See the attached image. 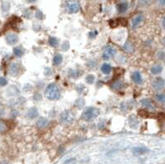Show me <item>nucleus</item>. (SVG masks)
Returning <instances> with one entry per match:
<instances>
[{"mask_svg":"<svg viewBox=\"0 0 165 164\" xmlns=\"http://www.w3.org/2000/svg\"><path fill=\"white\" fill-rule=\"evenodd\" d=\"M60 122L63 124H68L74 120V116L69 111H64L60 114Z\"/></svg>","mask_w":165,"mask_h":164,"instance_id":"7ed1b4c3","label":"nucleus"},{"mask_svg":"<svg viewBox=\"0 0 165 164\" xmlns=\"http://www.w3.org/2000/svg\"><path fill=\"white\" fill-rule=\"evenodd\" d=\"M165 86V80L163 78H155L152 82V87L155 91H160L164 89Z\"/></svg>","mask_w":165,"mask_h":164,"instance_id":"20e7f679","label":"nucleus"},{"mask_svg":"<svg viewBox=\"0 0 165 164\" xmlns=\"http://www.w3.org/2000/svg\"><path fill=\"white\" fill-rule=\"evenodd\" d=\"M143 20H144V16H143L142 14L140 13V14L136 15V17L133 18V20H132V28H137L141 24Z\"/></svg>","mask_w":165,"mask_h":164,"instance_id":"6e6552de","label":"nucleus"},{"mask_svg":"<svg viewBox=\"0 0 165 164\" xmlns=\"http://www.w3.org/2000/svg\"><path fill=\"white\" fill-rule=\"evenodd\" d=\"M112 68L111 64H109L107 63H104L101 67V71L103 74H107V75L110 74L112 72Z\"/></svg>","mask_w":165,"mask_h":164,"instance_id":"f8f14e48","label":"nucleus"},{"mask_svg":"<svg viewBox=\"0 0 165 164\" xmlns=\"http://www.w3.org/2000/svg\"><path fill=\"white\" fill-rule=\"evenodd\" d=\"M158 3L162 7H165V0H158Z\"/></svg>","mask_w":165,"mask_h":164,"instance_id":"c756f323","label":"nucleus"},{"mask_svg":"<svg viewBox=\"0 0 165 164\" xmlns=\"http://www.w3.org/2000/svg\"><path fill=\"white\" fill-rule=\"evenodd\" d=\"M122 85H123V83H122L121 82L118 81V82L115 83V84L113 85V87H115V88H116V89H117V90H120V89L122 87Z\"/></svg>","mask_w":165,"mask_h":164,"instance_id":"a878e982","label":"nucleus"},{"mask_svg":"<svg viewBox=\"0 0 165 164\" xmlns=\"http://www.w3.org/2000/svg\"><path fill=\"white\" fill-rule=\"evenodd\" d=\"M6 41L8 45H15L18 42V36L16 33H8L6 36Z\"/></svg>","mask_w":165,"mask_h":164,"instance_id":"423d86ee","label":"nucleus"},{"mask_svg":"<svg viewBox=\"0 0 165 164\" xmlns=\"http://www.w3.org/2000/svg\"><path fill=\"white\" fill-rule=\"evenodd\" d=\"M99 114H100V111L98 108L90 107L84 111V112L81 115V118L86 121H88V120H92L97 118L99 115Z\"/></svg>","mask_w":165,"mask_h":164,"instance_id":"f03ea898","label":"nucleus"},{"mask_svg":"<svg viewBox=\"0 0 165 164\" xmlns=\"http://www.w3.org/2000/svg\"><path fill=\"white\" fill-rule=\"evenodd\" d=\"M7 130V125L3 121L0 120V132H3Z\"/></svg>","mask_w":165,"mask_h":164,"instance_id":"cd10ccee","label":"nucleus"},{"mask_svg":"<svg viewBox=\"0 0 165 164\" xmlns=\"http://www.w3.org/2000/svg\"><path fill=\"white\" fill-rule=\"evenodd\" d=\"M9 72L12 75H17L19 72V65L17 63H12L9 67Z\"/></svg>","mask_w":165,"mask_h":164,"instance_id":"ddd939ff","label":"nucleus"},{"mask_svg":"<svg viewBox=\"0 0 165 164\" xmlns=\"http://www.w3.org/2000/svg\"><path fill=\"white\" fill-rule=\"evenodd\" d=\"M148 152V149L145 148L143 147H137L133 148V153H135L136 155H141L144 153H147Z\"/></svg>","mask_w":165,"mask_h":164,"instance_id":"2eb2a0df","label":"nucleus"},{"mask_svg":"<svg viewBox=\"0 0 165 164\" xmlns=\"http://www.w3.org/2000/svg\"><path fill=\"white\" fill-rule=\"evenodd\" d=\"M155 97H156V99H157V101H158V102L165 103V93L158 94V95H156Z\"/></svg>","mask_w":165,"mask_h":164,"instance_id":"5701e85b","label":"nucleus"},{"mask_svg":"<svg viewBox=\"0 0 165 164\" xmlns=\"http://www.w3.org/2000/svg\"><path fill=\"white\" fill-rule=\"evenodd\" d=\"M140 102L142 103L143 106H144V107H146L147 108L149 109H151V108L154 107V106H153V104H152V102L151 101L149 100V99H147V98H144V99H142Z\"/></svg>","mask_w":165,"mask_h":164,"instance_id":"6ab92c4d","label":"nucleus"},{"mask_svg":"<svg viewBox=\"0 0 165 164\" xmlns=\"http://www.w3.org/2000/svg\"><path fill=\"white\" fill-rule=\"evenodd\" d=\"M97 35V31H90V32L88 33V36H89V38L92 39V38H94Z\"/></svg>","mask_w":165,"mask_h":164,"instance_id":"c85d7f7f","label":"nucleus"},{"mask_svg":"<svg viewBox=\"0 0 165 164\" xmlns=\"http://www.w3.org/2000/svg\"><path fill=\"white\" fill-rule=\"evenodd\" d=\"M116 54V49H114L113 47H112V46H107V47L105 49L104 52H103V59H105V60L109 59L111 57L114 56Z\"/></svg>","mask_w":165,"mask_h":164,"instance_id":"39448f33","label":"nucleus"},{"mask_svg":"<svg viewBox=\"0 0 165 164\" xmlns=\"http://www.w3.org/2000/svg\"><path fill=\"white\" fill-rule=\"evenodd\" d=\"M27 117L31 120H33L35 118H36L38 115H39V112H38V110L36 107H31L27 111V112L26 114Z\"/></svg>","mask_w":165,"mask_h":164,"instance_id":"1a4fd4ad","label":"nucleus"},{"mask_svg":"<svg viewBox=\"0 0 165 164\" xmlns=\"http://www.w3.org/2000/svg\"><path fill=\"white\" fill-rule=\"evenodd\" d=\"M13 55L16 57L20 58V57H22L24 55V51L21 47H15L13 49Z\"/></svg>","mask_w":165,"mask_h":164,"instance_id":"a211bd4d","label":"nucleus"},{"mask_svg":"<svg viewBox=\"0 0 165 164\" xmlns=\"http://www.w3.org/2000/svg\"><path fill=\"white\" fill-rule=\"evenodd\" d=\"M94 80H95V76L92 74H89L86 77V82L88 84H92L94 83Z\"/></svg>","mask_w":165,"mask_h":164,"instance_id":"412c9836","label":"nucleus"},{"mask_svg":"<svg viewBox=\"0 0 165 164\" xmlns=\"http://www.w3.org/2000/svg\"><path fill=\"white\" fill-rule=\"evenodd\" d=\"M128 8H129V4L127 2H122L116 5V9L120 13H124L128 10Z\"/></svg>","mask_w":165,"mask_h":164,"instance_id":"9d476101","label":"nucleus"},{"mask_svg":"<svg viewBox=\"0 0 165 164\" xmlns=\"http://www.w3.org/2000/svg\"><path fill=\"white\" fill-rule=\"evenodd\" d=\"M35 16L37 18V19H43V17H44V15H43V13L40 11V10H38V11H36V14H35Z\"/></svg>","mask_w":165,"mask_h":164,"instance_id":"bb28decb","label":"nucleus"},{"mask_svg":"<svg viewBox=\"0 0 165 164\" xmlns=\"http://www.w3.org/2000/svg\"><path fill=\"white\" fill-rule=\"evenodd\" d=\"M79 5L76 2H69L67 4V11L69 13H76L79 11Z\"/></svg>","mask_w":165,"mask_h":164,"instance_id":"0eeeda50","label":"nucleus"},{"mask_svg":"<svg viewBox=\"0 0 165 164\" xmlns=\"http://www.w3.org/2000/svg\"><path fill=\"white\" fill-rule=\"evenodd\" d=\"M35 1H36V0H28V2H30V3H34Z\"/></svg>","mask_w":165,"mask_h":164,"instance_id":"2f4dec72","label":"nucleus"},{"mask_svg":"<svg viewBox=\"0 0 165 164\" xmlns=\"http://www.w3.org/2000/svg\"><path fill=\"white\" fill-rule=\"evenodd\" d=\"M132 80L137 83V84H141L143 83V78L142 76H141V74L140 72H138V71H136V72H134L133 74H132Z\"/></svg>","mask_w":165,"mask_h":164,"instance_id":"9b49d317","label":"nucleus"},{"mask_svg":"<svg viewBox=\"0 0 165 164\" xmlns=\"http://www.w3.org/2000/svg\"><path fill=\"white\" fill-rule=\"evenodd\" d=\"M63 61V56L60 54H56L53 58V64L54 65H60Z\"/></svg>","mask_w":165,"mask_h":164,"instance_id":"dca6fc26","label":"nucleus"},{"mask_svg":"<svg viewBox=\"0 0 165 164\" xmlns=\"http://www.w3.org/2000/svg\"><path fill=\"white\" fill-rule=\"evenodd\" d=\"M8 84V80L4 77H0V87H4Z\"/></svg>","mask_w":165,"mask_h":164,"instance_id":"393cba45","label":"nucleus"},{"mask_svg":"<svg viewBox=\"0 0 165 164\" xmlns=\"http://www.w3.org/2000/svg\"><path fill=\"white\" fill-rule=\"evenodd\" d=\"M163 71V67L161 65H155L153 66L151 69H150V72L153 75H157V74H160L161 72Z\"/></svg>","mask_w":165,"mask_h":164,"instance_id":"f3484780","label":"nucleus"},{"mask_svg":"<svg viewBox=\"0 0 165 164\" xmlns=\"http://www.w3.org/2000/svg\"><path fill=\"white\" fill-rule=\"evenodd\" d=\"M47 124H48V120L45 118V117H41V118H40V119L37 120V122H36L37 127L40 128V129L45 128Z\"/></svg>","mask_w":165,"mask_h":164,"instance_id":"4468645a","label":"nucleus"},{"mask_svg":"<svg viewBox=\"0 0 165 164\" xmlns=\"http://www.w3.org/2000/svg\"><path fill=\"white\" fill-rule=\"evenodd\" d=\"M68 75L70 76V78H79V76L80 75V72H79L78 70H71L70 72H69V74Z\"/></svg>","mask_w":165,"mask_h":164,"instance_id":"4be33fe9","label":"nucleus"},{"mask_svg":"<svg viewBox=\"0 0 165 164\" xmlns=\"http://www.w3.org/2000/svg\"><path fill=\"white\" fill-rule=\"evenodd\" d=\"M162 26L165 29V17H164V18L162 19Z\"/></svg>","mask_w":165,"mask_h":164,"instance_id":"7c9ffc66","label":"nucleus"},{"mask_svg":"<svg viewBox=\"0 0 165 164\" xmlns=\"http://www.w3.org/2000/svg\"><path fill=\"white\" fill-rule=\"evenodd\" d=\"M49 44L52 47H57L59 45V40L57 39L56 37H54V36H51L49 38Z\"/></svg>","mask_w":165,"mask_h":164,"instance_id":"aec40b11","label":"nucleus"},{"mask_svg":"<svg viewBox=\"0 0 165 164\" xmlns=\"http://www.w3.org/2000/svg\"><path fill=\"white\" fill-rule=\"evenodd\" d=\"M46 96L47 99L51 101L58 100L60 96V91L58 86L55 83H51L47 86L46 90Z\"/></svg>","mask_w":165,"mask_h":164,"instance_id":"f257e3e1","label":"nucleus"},{"mask_svg":"<svg viewBox=\"0 0 165 164\" xmlns=\"http://www.w3.org/2000/svg\"><path fill=\"white\" fill-rule=\"evenodd\" d=\"M61 49H62L64 51H67L69 49V43L68 41H64V43L61 45Z\"/></svg>","mask_w":165,"mask_h":164,"instance_id":"b1692460","label":"nucleus"}]
</instances>
